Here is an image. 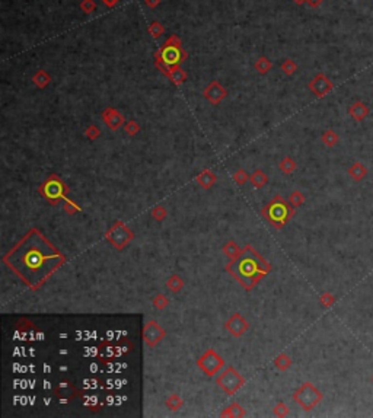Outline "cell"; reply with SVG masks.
Listing matches in <instances>:
<instances>
[{"label": "cell", "mask_w": 373, "mask_h": 418, "mask_svg": "<svg viewBox=\"0 0 373 418\" xmlns=\"http://www.w3.org/2000/svg\"><path fill=\"white\" fill-rule=\"evenodd\" d=\"M64 210H66V213H67V214H74V213H77L80 209H79V206H76L71 200H66Z\"/></svg>", "instance_id": "b9f144b4"}, {"label": "cell", "mask_w": 373, "mask_h": 418, "mask_svg": "<svg viewBox=\"0 0 373 418\" xmlns=\"http://www.w3.org/2000/svg\"><path fill=\"white\" fill-rule=\"evenodd\" d=\"M245 410L239 405V404H232V405H229L225 411H222L220 413V417H229V418H241V417H245Z\"/></svg>", "instance_id": "603a6c76"}, {"label": "cell", "mask_w": 373, "mask_h": 418, "mask_svg": "<svg viewBox=\"0 0 373 418\" xmlns=\"http://www.w3.org/2000/svg\"><path fill=\"white\" fill-rule=\"evenodd\" d=\"M226 270L245 287V290H251L271 271V265L251 245H247L241 255L228 264Z\"/></svg>", "instance_id": "7a4b0ae2"}, {"label": "cell", "mask_w": 373, "mask_h": 418, "mask_svg": "<svg viewBox=\"0 0 373 418\" xmlns=\"http://www.w3.org/2000/svg\"><path fill=\"white\" fill-rule=\"evenodd\" d=\"M144 3L150 7V9H156L160 4V0H144Z\"/></svg>", "instance_id": "ee69618b"}, {"label": "cell", "mask_w": 373, "mask_h": 418, "mask_svg": "<svg viewBox=\"0 0 373 418\" xmlns=\"http://www.w3.org/2000/svg\"><path fill=\"white\" fill-rule=\"evenodd\" d=\"M254 69L257 70V73L258 74H267L271 69H273V63L267 58V57H260L257 61H255V64H254Z\"/></svg>", "instance_id": "d4e9b609"}, {"label": "cell", "mask_w": 373, "mask_h": 418, "mask_svg": "<svg viewBox=\"0 0 373 418\" xmlns=\"http://www.w3.org/2000/svg\"><path fill=\"white\" fill-rule=\"evenodd\" d=\"M54 395L63 401V402H69L73 398H76L79 395V391L74 388V385L69 383V382H61L60 385H57V388L54 389Z\"/></svg>", "instance_id": "9a60e30c"}, {"label": "cell", "mask_w": 373, "mask_h": 418, "mask_svg": "<svg viewBox=\"0 0 373 418\" xmlns=\"http://www.w3.org/2000/svg\"><path fill=\"white\" fill-rule=\"evenodd\" d=\"M195 181H197V184H198L201 188L209 190V188H212V187L216 184L217 176H216V174H214L213 171H210V169H204L201 174H198V176L195 178Z\"/></svg>", "instance_id": "ac0fdd59"}, {"label": "cell", "mask_w": 373, "mask_h": 418, "mask_svg": "<svg viewBox=\"0 0 373 418\" xmlns=\"http://www.w3.org/2000/svg\"><path fill=\"white\" fill-rule=\"evenodd\" d=\"M153 58L165 63L168 67L181 66V63H184L187 58V51L182 48V42H181L179 36L172 34L166 38V41L153 54Z\"/></svg>", "instance_id": "3957f363"}, {"label": "cell", "mask_w": 373, "mask_h": 418, "mask_svg": "<svg viewBox=\"0 0 373 418\" xmlns=\"http://www.w3.org/2000/svg\"><path fill=\"white\" fill-rule=\"evenodd\" d=\"M117 356H120L117 346H112L111 343H104V344L99 347V357H101L104 362L112 360V359H115Z\"/></svg>", "instance_id": "ffe728a7"}, {"label": "cell", "mask_w": 373, "mask_h": 418, "mask_svg": "<svg viewBox=\"0 0 373 418\" xmlns=\"http://www.w3.org/2000/svg\"><path fill=\"white\" fill-rule=\"evenodd\" d=\"M152 305H153L156 309H159V311H163L165 308H168V306H169V299H168L165 295L159 293V295H156V296L153 297V300H152Z\"/></svg>", "instance_id": "836d02e7"}, {"label": "cell", "mask_w": 373, "mask_h": 418, "mask_svg": "<svg viewBox=\"0 0 373 418\" xmlns=\"http://www.w3.org/2000/svg\"><path fill=\"white\" fill-rule=\"evenodd\" d=\"M347 172L355 182H362L368 176V168L362 162H355Z\"/></svg>", "instance_id": "d6986e66"}, {"label": "cell", "mask_w": 373, "mask_h": 418, "mask_svg": "<svg viewBox=\"0 0 373 418\" xmlns=\"http://www.w3.org/2000/svg\"><path fill=\"white\" fill-rule=\"evenodd\" d=\"M203 96L212 104V105H219L226 96H228V90L226 87H223L217 80L210 82V85L206 86V89L203 90Z\"/></svg>", "instance_id": "4fadbf2b"}, {"label": "cell", "mask_w": 373, "mask_h": 418, "mask_svg": "<svg viewBox=\"0 0 373 418\" xmlns=\"http://www.w3.org/2000/svg\"><path fill=\"white\" fill-rule=\"evenodd\" d=\"M102 121L111 131H117L118 128H121L125 124L124 115L111 106H108L102 111Z\"/></svg>", "instance_id": "5bb4252c"}, {"label": "cell", "mask_w": 373, "mask_h": 418, "mask_svg": "<svg viewBox=\"0 0 373 418\" xmlns=\"http://www.w3.org/2000/svg\"><path fill=\"white\" fill-rule=\"evenodd\" d=\"M289 413H290V410L287 408V405L284 404V402H279L276 407H274V410H273V414H274V417H286V416H289Z\"/></svg>", "instance_id": "74e56055"}, {"label": "cell", "mask_w": 373, "mask_h": 418, "mask_svg": "<svg viewBox=\"0 0 373 418\" xmlns=\"http://www.w3.org/2000/svg\"><path fill=\"white\" fill-rule=\"evenodd\" d=\"M287 201L290 203L292 207L298 209V207H301V206L305 203V195H303L301 191H293V192L289 195V200H287Z\"/></svg>", "instance_id": "d6a6232c"}, {"label": "cell", "mask_w": 373, "mask_h": 418, "mask_svg": "<svg viewBox=\"0 0 373 418\" xmlns=\"http://www.w3.org/2000/svg\"><path fill=\"white\" fill-rule=\"evenodd\" d=\"M274 366H276V369H279L280 372H286V370L292 366V359H290L286 353H282V354H279V356L274 359Z\"/></svg>", "instance_id": "83f0119b"}, {"label": "cell", "mask_w": 373, "mask_h": 418, "mask_svg": "<svg viewBox=\"0 0 373 418\" xmlns=\"http://www.w3.org/2000/svg\"><path fill=\"white\" fill-rule=\"evenodd\" d=\"M296 166H298V165H296L295 159H292L290 156H284V157L280 160V163H279L280 171H282L283 174H286V175L295 172V171H296Z\"/></svg>", "instance_id": "4316f807"}, {"label": "cell", "mask_w": 373, "mask_h": 418, "mask_svg": "<svg viewBox=\"0 0 373 418\" xmlns=\"http://www.w3.org/2000/svg\"><path fill=\"white\" fill-rule=\"evenodd\" d=\"M101 1H102L107 7L111 9V7H114V6H117V3H118L120 0H101Z\"/></svg>", "instance_id": "f6af8a7d"}, {"label": "cell", "mask_w": 373, "mask_h": 418, "mask_svg": "<svg viewBox=\"0 0 373 418\" xmlns=\"http://www.w3.org/2000/svg\"><path fill=\"white\" fill-rule=\"evenodd\" d=\"M320 303H321V306H322V308L328 309V308H331V306L336 303V297H334V295H333V293L325 292V293H322V295L320 296Z\"/></svg>", "instance_id": "e575fe53"}, {"label": "cell", "mask_w": 373, "mask_h": 418, "mask_svg": "<svg viewBox=\"0 0 373 418\" xmlns=\"http://www.w3.org/2000/svg\"><path fill=\"white\" fill-rule=\"evenodd\" d=\"M249 182H251L252 187H255V188H263V187L268 182V176L266 175L264 171L257 169V171H254V174L249 176Z\"/></svg>", "instance_id": "7402d4cb"}, {"label": "cell", "mask_w": 373, "mask_h": 418, "mask_svg": "<svg viewBox=\"0 0 373 418\" xmlns=\"http://www.w3.org/2000/svg\"><path fill=\"white\" fill-rule=\"evenodd\" d=\"M349 115L356 121V122H362L368 118L369 115V106L362 102V101H356L349 106Z\"/></svg>", "instance_id": "2e32d148"}, {"label": "cell", "mask_w": 373, "mask_h": 418, "mask_svg": "<svg viewBox=\"0 0 373 418\" xmlns=\"http://www.w3.org/2000/svg\"><path fill=\"white\" fill-rule=\"evenodd\" d=\"M41 233L32 230L22 242L4 257V262L25 281L31 289H38L39 284L64 261L63 255L48 242H39Z\"/></svg>", "instance_id": "6da1fadb"}, {"label": "cell", "mask_w": 373, "mask_h": 418, "mask_svg": "<svg viewBox=\"0 0 373 418\" xmlns=\"http://www.w3.org/2000/svg\"><path fill=\"white\" fill-rule=\"evenodd\" d=\"M124 131H125V134L127 136H130V137H134L139 131H140V125L136 122V121H127L125 124H124Z\"/></svg>", "instance_id": "d590c367"}, {"label": "cell", "mask_w": 373, "mask_h": 418, "mask_svg": "<svg viewBox=\"0 0 373 418\" xmlns=\"http://www.w3.org/2000/svg\"><path fill=\"white\" fill-rule=\"evenodd\" d=\"M165 76H166L175 86H181L184 82H187V73L181 69V66L168 67V70L165 71Z\"/></svg>", "instance_id": "e0dca14e"}, {"label": "cell", "mask_w": 373, "mask_h": 418, "mask_svg": "<svg viewBox=\"0 0 373 418\" xmlns=\"http://www.w3.org/2000/svg\"><path fill=\"white\" fill-rule=\"evenodd\" d=\"M197 366L203 370L206 376H214L225 366V360L214 350L210 348L197 360Z\"/></svg>", "instance_id": "9c48e42d"}, {"label": "cell", "mask_w": 373, "mask_h": 418, "mask_svg": "<svg viewBox=\"0 0 373 418\" xmlns=\"http://www.w3.org/2000/svg\"><path fill=\"white\" fill-rule=\"evenodd\" d=\"M321 140H322V143L327 146V147H334V146H337L338 144V141H340V137H338V134L334 131V130H325L324 133H322V136H321Z\"/></svg>", "instance_id": "cb8c5ba5"}, {"label": "cell", "mask_w": 373, "mask_h": 418, "mask_svg": "<svg viewBox=\"0 0 373 418\" xmlns=\"http://www.w3.org/2000/svg\"><path fill=\"white\" fill-rule=\"evenodd\" d=\"M165 335H166L165 330L156 321H147L146 322V325L143 328V340H144L147 347H150V348L156 347L165 338Z\"/></svg>", "instance_id": "30bf717a"}, {"label": "cell", "mask_w": 373, "mask_h": 418, "mask_svg": "<svg viewBox=\"0 0 373 418\" xmlns=\"http://www.w3.org/2000/svg\"><path fill=\"white\" fill-rule=\"evenodd\" d=\"M168 216V211L163 206H155L153 210H152V217L158 222H162L163 219H166Z\"/></svg>", "instance_id": "8d00e7d4"}, {"label": "cell", "mask_w": 373, "mask_h": 418, "mask_svg": "<svg viewBox=\"0 0 373 418\" xmlns=\"http://www.w3.org/2000/svg\"><path fill=\"white\" fill-rule=\"evenodd\" d=\"M134 235L133 232L123 223V222H115L112 225V227L105 233V239L118 251L124 249L131 241H133Z\"/></svg>", "instance_id": "ba28073f"}, {"label": "cell", "mask_w": 373, "mask_h": 418, "mask_svg": "<svg viewBox=\"0 0 373 418\" xmlns=\"http://www.w3.org/2000/svg\"><path fill=\"white\" fill-rule=\"evenodd\" d=\"M280 67H282V70H283V73H284L286 76H292V74H295L296 70H298V64H296V61L292 60V58H284V60L282 61Z\"/></svg>", "instance_id": "1f68e13d"}, {"label": "cell", "mask_w": 373, "mask_h": 418, "mask_svg": "<svg viewBox=\"0 0 373 418\" xmlns=\"http://www.w3.org/2000/svg\"><path fill=\"white\" fill-rule=\"evenodd\" d=\"M216 383L219 385V388L229 397H232L233 394H236L244 385H245V379L238 373L236 369L233 367H226L225 372H222L217 379Z\"/></svg>", "instance_id": "52a82bcc"}, {"label": "cell", "mask_w": 373, "mask_h": 418, "mask_svg": "<svg viewBox=\"0 0 373 418\" xmlns=\"http://www.w3.org/2000/svg\"><path fill=\"white\" fill-rule=\"evenodd\" d=\"M308 89H309L317 98H324V96H327V95L334 89V83H333L324 73H318V74L308 83Z\"/></svg>", "instance_id": "8fae6325"}, {"label": "cell", "mask_w": 373, "mask_h": 418, "mask_svg": "<svg viewBox=\"0 0 373 418\" xmlns=\"http://www.w3.org/2000/svg\"><path fill=\"white\" fill-rule=\"evenodd\" d=\"M163 32H165V26H163L160 22H158V20H153V22L149 23V26H147V34H149L153 39H159V38L163 35Z\"/></svg>", "instance_id": "f1b7e54d"}, {"label": "cell", "mask_w": 373, "mask_h": 418, "mask_svg": "<svg viewBox=\"0 0 373 418\" xmlns=\"http://www.w3.org/2000/svg\"><path fill=\"white\" fill-rule=\"evenodd\" d=\"M85 136L89 139V140H96L101 137V130L96 127V125H89L86 130H85Z\"/></svg>", "instance_id": "60d3db41"}, {"label": "cell", "mask_w": 373, "mask_h": 418, "mask_svg": "<svg viewBox=\"0 0 373 418\" xmlns=\"http://www.w3.org/2000/svg\"><path fill=\"white\" fill-rule=\"evenodd\" d=\"M232 178H233V181H235L238 185H244V184L249 179L248 174H247L244 169H238V171L233 174V176H232Z\"/></svg>", "instance_id": "ab89813d"}, {"label": "cell", "mask_w": 373, "mask_h": 418, "mask_svg": "<svg viewBox=\"0 0 373 418\" xmlns=\"http://www.w3.org/2000/svg\"><path fill=\"white\" fill-rule=\"evenodd\" d=\"M32 82L36 87L44 89L50 85L51 82V76L45 71V70H38L34 76H32Z\"/></svg>", "instance_id": "44dd1931"}, {"label": "cell", "mask_w": 373, "mask_h": 418, "mask_svg": "<svg viewBox=\"0 0 373 418\" xmlns=\"http://www.w3.org/2000/svg\"><path fill=\"white\" fill-rule=\"evenodd\" d=\"M80 9H82L83 13L90 15V13H93L96 10V3H95V0H82Z\"/></svg>", "instance_id": "f35d334b"}, {"label": "cell", "mask_w": 373, "mask_h": 418, "mask_svg": "<svg viewBox=\"0 0 373 418\" xmlns=\"http://www.w3.org/2000/svg\"><path fill=\"white\" fill-rule=\"evenodd\" d=\"M67 191H69V188L55 174L50 175L48 179L39 187V192L42 194V197L53 206L57 204L60 200H63L64 195L67 194Z\"/></svg>", "instance_id": "5b68a950"}, {"label": "cell", "mask_w": 373, "mask_h": 418, "mask_svg": "<svg viewBox=\"0 0 373 418\" xmlns=\"http://www.w3.org/2000/svg\"><path fill=\"white\" fill-rule=\"evenodd\" d=\"M166 287L172 292V293H179L184 287V281L179 276H171L169 280L166 281Z\"/></svg>", "instance_id": "4dcf8cb0"}, {"label": "cell", "mask_w": 373, "mask_h": 418, "mask_svg": "<svg viewBox=\"0 0 373 418\" xmlns=\"http://www.w3.org/2000/svg\"><path fill=\"white\" fill-rule=\"evenodd\" d=\"M241 252H242V249H239V246H238L236 242H233V241H229V242L223 246V254H225L231 261L236 260V258L241 255Z\"/></svg>", "instance_id": "484cf974"}, {"label": "cell", "mask_w": 373, "mask_h": 418, "mask_svg": "<svg viewBox=\"0 0 373 418\" xmlns=\"http://www.w3.org/2000/svg\"><path fill=\"white\" fill-rule=\"evenodd\" d=\"M372 383H373V376H372Z\"/></svg>", "instance_id": "7dc6e473"}, {"label": "cell", "mask_w": 373, "mask_h": 418, "mask_svg": "<svg viewBox=\"0 0 373 418\" xmlns=\"http://www.w3.org/2000/svg\"><path fill=\"white\" fill-rule=\"evenodd\" d=\"M165 405H166V408H168L169 411H178V410H181V408H182L184 401L179 398V395L174 394V395H169V397L166 398Z\"/></svg>", "instance_id": "f546056e"}, {"label": "cell", "mask_w": 373, "mask_h": 418, "mask_svg": "<svg viewBox=\"0 0 373 418\" xmlns=\"http://www.w3.org/2000/svg\"><path fill=\"white\" fill-rule=\"evenodd\" d=\"M306 3L309 4V7L317 9V7H320L324 3V0H306Z\"/></svg>", "instance_id": "7bdbcfd3"}, {"label": "cell", "mask_w": 373, "mask_h": 418, "mask_svg": "<svg viewBox=\"0 0 373 418\" xmlns=\"http://www.w3.org/2000/svg\"><path fill=\"white\" fill-rule=\"evenodd\" d=\"M264 216L270 220V223L276 229H282L295 216V210L289 201H286L283 197L277 195L264 209Z\"/></svg>", "instance_id": "277c9868"}, {"label": "cell", "mask_w": 373, "mask_h": 418, "mask_svg": "<svg viewBox=\"0 0 373 418\" xmlns=\"http://www.w3.org/2000/svg\"><path fill=\"white\" fill-rule=\"evenodd\" d=\"M225 328L228 330V332L231 335H233L235 338H239L249 330V322L245 318H242L241 314H233L225 322Z\"/></svg>", "instance_id": "7c38bea8"}, {"label": "cell", "mask_w": 373, "mask_h": 418, "mask_svg": "<svg viewBox=\"0 0 373 418\" xmlns=\"http://www.w3.org/2000/svg\"><path fill=\"white\" fill-rule=\"evenodd\" d=\"M322 394L321 391H318V388H315L311 382H305L295 394H293V400L305 410V411H311L314 410L321 401H322Z\"/></svg>", "instance_id": "8992f818"}, {"label": "cell", "mask_w": 373, "mask_h": 418, "mask_svg": "<svg viewBox=\"0 0 373 418\" xmlns=\"http://www.w3.org/2000/svg\"><path fill=\"white\" fill-rule=\"evenodd\" d=\"M293 3H295V4H298V6H302V4H305V3H306V0H293Z\"/></svg>", "instance_id": "bcb514c9"}]
</instances>
